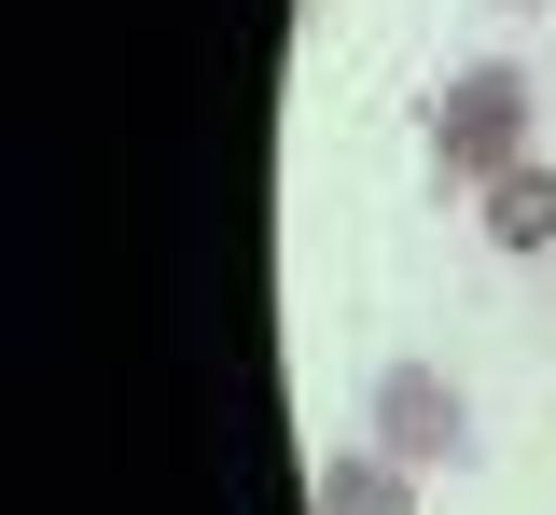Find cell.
<instances>
[{
    "mask_svg": "<svg viewBox=\"0 0 556 515\" xmlns=\"http://www.w3.org/2000/svg\"><path fill=\"white\" fill-rule=\"evenodd\" d=\"M515 153H529V71L515 56H473V71L431 98V181L445 196H486Z\"/></svg>",
    "mask_w": 556,
    "mask_h": 515,
    "instance_id": "cell-1",
    "label": "cell"
},
{
    "mask_svg": "<svg viewBox=\"0 0 556 515\" xmlns=\"http://www.w3.org/2000/svg\"><path fill=\"white\" fill-rule=\"evenodd\" d=\"M376 445H390L404 474L459 460V445H473V404H459V376H431V363H390V376H376Z\"/></svg>",
    "mask_w": 556,
    "mask_h": 515,
    "instance_id": "cell-2",
    "label": "cell"
},
{
    "mask_svg": "<svg viewBox=\"0 0 556 515\" xmlns=\"http://www.w3.org/2000/svg\"><path fill=\"white\" fill-rule=\"evenodd\" d=\"M306 502L320 515H417V474L390 460V445H334V460L306 474Z\"/></svg>",
    "mask_w": 556,
    "mask_h": 515,
    "instance_id": "cell-3",
    "label": "cell"
},
{
    "mask_svg": "<svg viewBox=\"0 0 556 515\" xmlns=\"http://www.w3.org/2000/svg\"><path fill=\"white\" fill-rule=\"evenodd\" d=\"M473 210H486V237H501V251H556V167H543V153H515Z\"/></svg>",
    "mask_w": 556,
    "mask_h": 515,
    "instance_id": "cell-4",
    "label": "cell"
}]
</instances>
